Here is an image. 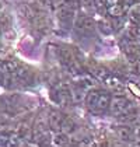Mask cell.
I'll return each instance as SVG.
<instances>
[{
    "mask_svg": "<svg viewBox=\"0 0 140 147\" xmlns=\"http://www.w3.org/2000/svg\"><path fill=\"white\" fill-rule=\"evenodd\" d=\"M85 100H87V107L93 111H102L109 104V97L98 91H93L88 95H85Z\"/></svg>",
    "mask_w": 140,
    "mask_h": 147,
    "instance_id": "1",
    "label": "cell"
},
{
    "mask_svg": "<svg viewBox=\"0 0 140 147\" xmlns=\"http://www.w3.org/2000/svg\"><path fill=\"white\" fill-rule=\"evenodd\" d=\"M129 102L123 98V97H115V98H112L111 101H109V104H108V107L111 108V111H112V113H115V115H122L123 113V111L126 109V107H128Z\"/></svg>",
    "mask_w": 140,
    "mask_h": 147,
    "instance_id": "2",
    "label": "cell"
},
{
    "mask_svg": "<svg viewBox=\"0 0 140 147\" xmlns=\"http://www.w3.org/2000/svg\"><path fill=\"white\" fill-rule=\"evenodd\" d=\"M108 87H109V90L112 91L114 94H116V95H123L125 94V91H126V88H125V86L122 84V83H119L118 80H108Z\"/></svg>",
    "mask_w": 140,
    "mask_h": 147,
    "instance_id": "3",
    "label": "cell"
},
{
    "mask_svg": "<svg viewBox=\"0 0 140 147\" xmlns=\"http://www.w3.org/2000/svg\"><path fill=\"white\" fill-rule=\"evenodd\" d=\"M116 133H118V136H119V139H122V140H130L132 136H133V130H132V127L123 125V126H119V127H118Z\"/></svg>",
    "mask_w": 140,
    "mask_h": 147,
    "instance_id": "4",
    "label": "cell"
},
{
    "mask_svg": "<svg viewBox=\"0 0 140 147\" xmlns=\"http://www.w3.org/2000/svg\"><path fill=\"white\" fill-rule=\"evenodd\" d=\"M85 91L83 90L81 87H77V88H74L73 90V94H71V97H73V101L77 102V104H80L85 100Z\"/></svg>",
    "mask_w": 140,
    "mask_h": 147,
    "instance_id": "5",
    "label": "cell"
},
{
    "mask_svg": "<svg viewBox=\"0 0 140 147\" xmlns=\"http://www.w3.org/2000/svg\"><path fill=\"white\" fill-rule=\"evenodd\" d=\"M122 11H123V9H122L118 3L111 4V7H109V14H111L112 17H120V16H122Z\"/></svg>",
    "mask_w": 140,
    "mask_h": 147,
    "instance_id": "6",
    "label": "cell"
},
{
    "mask_svg": "<svg viewBox=\"0 0 140 147\" xmlns=\"http://www.w3.org/2000/svg\"><path fill=\"white\" fill-rule=\"evenodd\" d=\"M62 127H63V132H65V133H71V132L74 130V122L67 118V119L63 122Z\"/></svg>",
    "mask_w": 140,
    "mask_h": 147,
    "instance_id": "7",
    "label": "cell"
},
{
    "mask_svg": "<svg viewBox=\"0 0 140 147\" xmlns=\"http://www.w3.org/2000/svg\"><path fill=\"white\" fill-rule=\"evenodd\" d=\"M81 28L85 31H93L94 30V21L91 18H83L81 21Z\"/></svg>",
    "mask_w": 140,
    "mask_h": 147,
    "instance_id": "8",
    "label": "cell"
},
{
    "mask_svg": "<svg viewBox=\"0 0 140 147\" xmlns=\"http://www.w3.org/2000/svg\"><path fill=\"white\" fill-rule=\"evenodd\" d=\"M83 4L85 6V9H91L94 7V4H95V0H81Z\"/></svg>",
    "mask_w": 140,
    "mask_h": 147,
    "instance_id": "9",
    "label": "cell"
}]
</instances>
